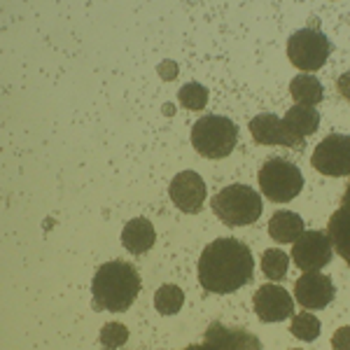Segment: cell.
Segmentation results:
<instances>
[{
	"instance_id": "cell-13",
	"label": "cell",
	"mask_w": 350,
	"mask_h": 350,
	"mask_svg": "<svg viewBox=\"0 0 350 350\" xmlns=\"http://www.w3.org/2000/svg\"><path fill=\"white\" fill-rule=\"evenodd\" d=\"M203 343L213 350H262V341L247 329H234L222 323H213L206 329Z\"/></svg>"
},
{
	"instance_id": "cell-26",
	"label": "cell",
	"mask_w": 350,
	"mask_h": 350,
	"mask_svg": "<svg viewBox=\"0 0 350 350\" xmlns=\"http://www.w3.org/2000/svg\"><path fill=\"white\" fill-rule=\"evenodd\" d=\"M336 89H338V94H341L343 98L350 100V70H348V72H343V75L338 77Z\"/></svg>"
},
{
	"instance_id": "cell-4",
	"label": "cell",
	"mask_w": 350,
	"mask_h": 350,
	"mask_svg": "<svg viewBox=\"0 0 350 350\" xmlns=\"http://www.w3.org/2000/svg\"><path fill=\"white\" fill-rule=\"evenodd\" d=\"M191 145L206 159H224L239 145V126L224 115H203L191 126Z\"/></svg>"
},
{
	"instance_id": "cell-1",
	"label": "cell",
	"mask_w": 350,
	"mask_h": 350,
	"mask_svg": "<svg viewBox=\"0 0 350 350\" xmlns=\"http://www.w3.org/2000/svg\"><path fill=\"white\" fill-rule=\"evenodd\" d=\"M255 257L239 239H215L199 259V283L213 295H229L252 280Z\"/></svg>"
},
{
	"instance_id": "cell-25",
	"label": "cell",
	"mask_w": 350,
	"mask_h": 350,
	"mask_svg": "<svg viewBox=\"0 0 350 350\" xmlns=\"http://www.w3.org/2000/svg\"><path fill=\"white\" fill-rule=\"evenodd\" d=\"M159 77L161 80H175L178 77V64L175 61H163V64L159 66Z\"/></svg>"
},
{
	"instance_id": "cell-10",
	"label": "cell",
	"mask_w": 350,
	"mask_h": 350,
	"mask_svg": "<svg viewBox=\"0 0 350 350\" xmlns=\"http://www.w3.org/2000/svg\"><path fill=\"white\" fill-rule=\"evenodd\" d=\"M168 194H171V201L175 203L178 211L187 213V215H196V213H201L203 203H206L208 187L196 171H183L173 178Z\"/></svg>"
},
{
	"instance_id": "cell-20",
	"label": "cell",
	"mask_w": 350,
	"mask_h": 350,
	"mask_svg": "<svg viewBox=\"0 0 350 350\" xmlns=\"http://www.w3.org/2000/svg\"><path fill=\"white\" fill-rule=\"evenodd\" d=\"M185 304V292L178 285H161L154 295V308L161 315H175Z\"/></svg>"
},
{
	"instance_id": "cell-14",
	"label": "cell",
	"mask_w": 350,
	"mask_h": 350,
	"mask_svg": "<svg viewBox=\"0 0 350 350\" xmlns=\"http://www.w3.org/2000/svg\"><path fill=\"white\" fill-rule=\"evenodd\" d=\"M157 243L154 224L148 217H135L129 219L126 227L122 229V245L126 247L131 255H143V252L152 250Z\"/></svg>"
},
{
	"instance_id": "cell-8",
	"label": "cell",
	"mask_w": 350,
	"mask_h": 350,
	"mask_svg": "<svg viewBox=\"0 0 350 350\" xmlns=\"http://www.w3.org/2000/svg\"><path fill=\"white\" fill-rule=\"evenodd\" d=\"M292 259L295 267L301 269L304 273L308 271H320L334 257V245L327 231H304L299 239L292 243Z\"/></svg>"
},
{
	"instance_id": "cell-3",
	"label": "cell",
	"mask_w": 350,
	"mask_h": 350,
	"mask_svg": "<svg viewBox=\"0 0 350 350\" xmlns=\"http://www.w3.org/2000/svg\"><path fill=\"white\" fill-rule=\"evenodd\" d=\"M211 208L224 227H247L262 217L264 201L247 185H229L213 196Z\"/></svg>"
},
{
	"instance_id": "cell-18",
	"label": "cell",
	"mask_w": 350,
	"mask_h": 350,
	"mask_svg": "<svg viewBox=\"0 0 350 350\" xmlns=\"http://www.w3.org/2000/svg\"><path fill=\"white\" fill-rule=\"evenodd\" d=\"M283 122L295 135L306 138V135L315 133L320 129V112L315 108H306V105H295V108L285 112Z\"/></svg>"
},
{
	"instance_id": "cell-22",
	"label": "cell",
	"mask_w": 350,
	"mask_h": 350,
	"mask_svg": "<svg viewBox=\"0 0 350 350\" xmlns=\"http://www.w3.org/2000/svg\"><path fill=\"white\" fill-rule=\"evenodd\" d=\"M208 96L211 94H208V89L203 87V84L189 82L180 89L178 100L183 103V108H187V110H203L208 105Z\"/></svg>"
},
{
	"instance_id": "cell-28",
	"label": "cell",
	"mask_w": 350,
	"mask_h": 350,
	"mask_svg": "<svg viewBox=\"0 0 350 350\" xmlns=\"http://www.w3.org/2000/svg\"><path fill=\"white\" fill-rule=\"evenodd\" d=\"M343 203H346V206H350V185H348L346 194H343Z\"/></svg>"
},
{
	"instance_id": "cell-24",
	"label": "cell",
	"mask_w": 350,
	"mask_h": 350,
	"mask_svg": "<svg viewBox=\"0 0 350 350\" xmlns=\"http://www.w3.org/2000/svg\"><path fill=\"white\" fill-rule=\"evenodd\" d=\"M332 348L350 350V327H338L334 334H332Z\"/></svg>"
},
{
	"instance_id": "cell-17",
	"label": "cell",
	"mask_w": 350,
	"mask_h": 350,
	"mask_svg": "<svg viewBox=\"0 0 350 350\" xmlns=\"http://www.w3.org/2000/svg\"><path fill=\"white\" fill-rule=\"evenodd\" d=\"M290 94H292V98L297 100V105H306V108H315V105L325 98L323 82L315 75H306V72L297 75L295 80L290 82Z\"/></svg>"
},
{
	"instance_id": "cell-29",
	"label": "cell",
	"mask_w": 350,
	"mask_h": 350,
	"mask_svg": "<svg viewBox=\"0 0 350 350\" xmlns=\"http://www.w3.org/2000/svg\"><path fill=\"white\" fill-rule=\"evenodd\" d=\"M292 350H299V348H292Z\"/></svg>"
},
{
	"instance_id": "cell-12",
	"label": "cell",
	"mask_w": 350,
	"mask_h": 350,
	"mask_svg": "<svg viewBox=\"0 0 350 350\" xmlns=\"http://www.w3.org/2000/svg\"><path fill=\"white\" fill-rule=\"evenodd\" d=\"M250 133L259 145H280V148H301L304 138H299L287 129V124L280 120L278 115H271V112H262L255 120L250 122Z\"/></svg>"
},
{
	"instance_id": "cell-2",
	"label": "cell",
	"mask_w": 350,
	"mask_h": 350,
	"mask_svg": "<svg viewBox=\"0 0 350 350\" xmlns=\"http://www.w3.org/2000/svg\"><path fill=\"white\" fill-rule=\"evenodd\" d=\"M140 292V275L133 264L129 262H105L98 267L92 280V297L96 310L122 313L131 308Z\"/></svg>"
},
{
	"instance_id": "cell-7",
	"label": "cell",
	"mask_w": 350,
	"mask_h": 350,
	"mask_svg": "<svg viewBox=\"0 0 350 350\" xmlns=\"http://www.w3.org/2000/svg\"><path fill=\"white\" fill-rule=\"evenodd\" d=\"M313 168L327 178L350 175V135L329 133L313 150Z\"/></svg>"
},
{
	"instance_id": "cell-15",
	"label": "cell",
	"mask_w": 350,
	"mask_h": 350,
	"mask_svg": "<svg viewBox=\"0 0 350 350\" xmlns=\"http://www.w3.org/2000/svg\"><path fill=\"white\" fill-rule=\"evenodd\" d=\"M327 236L332 239L334 250L346 259V264L350 267V206L341 203V208L329 217Z\"/></svg>"
},
{
	"instance_id": "cell-5",
	"label": "cell",
	"mask_w": 350,
	"mask_h": 350,
	"mask_svg": "<svg viewBox=\"0 0 350 350\" xmlns=\"http://www.w3.org/2000/svg\"><path fill=\"white\" fill-rule=\"evenodd\" d=\"M259 189L273 203H287L304 189V175L297 163L287 159H269L259 171Z\"/></svg>"
},
{
	"instance_id": "cell-16",
	"label": "cell",
	"mask_w": 350,
	"mask_h": 350,
	"mask_svg": "<svg viewBox=\"0 0 350 350\" xmlns=\"http://www.w3.org/2000/svg\"><path fill=\"white\" fill-rule=\"evenodd\" d=\"M304 234L301 215L292 211H278L269 219V236L278 243H295Z\"/></svg>"
},
{
	"instance_id": "cell-11",
	"label": "cell",
	"mask_w": 350,
	"mask_h": 350,
	"mask_svg": "<svg viewBox=\"0 0 350 350\" xmlns=\"http://www.w3.org/2000/svg\"><path fill=\"white\" fill-rule=\"evenodd\" d=\"M334 295H336V287L332 283V278L320 273V271H308V273L299 275V280L295 283L297 304L308 310L327 308L334 301Z\"/></svg>"
},
{
	"instance_id": "cell-19",
	"label": "cell",
	"mask_w": 350,
	"mask_h": 350,
	"mask_svg": "<svg viewBox=\"0 0 350 350\" xmlns=\"http://www.w3.org/2000/svg\"><path fill=\"white\" fill-rule=\"evenodd\" d=\"M287 269H290V255H285L283 250H275V247H269L262 255V271L269 280L278 283L287 275Z\"/></svg>"
},
{
	"instance_id": "cell-27",
	"label": "cell",
	"mask_w": 350,
	"mask_h": 350,
	"mask_svg": "<svg viewBox=\"0 0 350 350\" xmlns=\"http://www.w3.org/2000/svg\"><path fill=\"white\" fill-rule=\"evenodd\" d=\"M185 350H213V348L208 343H194V346H187Z\"/></svg>"
},
{
	"instance_id": "cell-21",
	"label": "cell",
	"mask_w": 350,
	"mask_h": 350,
	"mask_svg": "<svg viewBox=\"0 0 350 350\" xmlns=\"http://www.w3.org/2000/svg\"><path fill=\"white\" fill-rule=\"evenodd\" d=\"M320 329H323V323L313 313H297L290 323L292 336H297L299 341H306V343L315 341L320 336Z\"/></svg>"
},
{
	"instance_id": "cell-23",
	"label": "cell",
	"mask_w": 350,
	"mask_h": 350,
	"mask_svg": "<svg viewBox=\"0 0 350 350\" xmlns=\"http://www.w3.org/2000/svg\"><path fill=\"white\" fill-rule=\"evenodd\" d=\"M98 338L103 348L115 350V348H122L124 343L129 341V329H126V325H122V323H108L100 329Z\"/></svg>"
},
{
	"instance_id": "cell-6",
	"label": "cell",
	"mask_w": 350,
	"mask_h": 350,
	"mask_svg": "<svg viewBox=\"0 0 350 350\" xmlns=\"http://www.w3.org/2000/svg\"><path fill=\"white\" fill-rule=\"evenodd\" d=\"M332 54V42L325 33L315 28H301L292 33L287 40V56L297 70H304L310 75L313 70H320Z\"/></svg>"
},
{
	"instance_id": "cell-9",
	"label": "cell",
	"mask_w": 350,
	"mask_h": 350,
	"mask_svg": "<svg viewBox=\"0 0 350 350\" xmlns=\"http://www.w3.org/2000/svg\"><path fill=\"white\" fill-rule=\"evenodd\" d=\"M255 313L262 323H283L295 315V299L280 285L267 283L255 292L252 299Z\"/></svg>"
}]
</instances>
